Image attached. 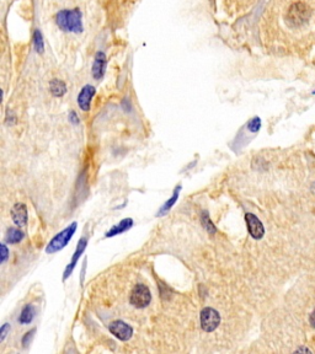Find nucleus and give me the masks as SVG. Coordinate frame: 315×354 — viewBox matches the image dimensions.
I'll return each instance as SVG.
<instances>
[{
  "label": "nucleus",
  "mask_w": 315,
  "mask_h": 354,
  "mask_svg": "<svg viewBox=\"0 0 315 354\" xmlns=\"http://www.w3.org/2000/svg\"><path fill=\"white\" fill-rule=\"evenodd\" d=\"M57 25L65 32H80L83 30L82 13L78 9L62 10L57 14Z\"/></svg>",
  "instance_id": "1"
},
{
  "label": "nucleus",
  "mask_w": 315,
  "mask_h": 354,
  "mask_svg": "<svg viewBox=\"0 0 315 354\" xmlns=\"http://www.w3.org/2000/svg\"><path fill=\"white\" fill-rule=\"evenodd\" d=\"M310 8L303 2H295L291 4L286 13V21L288 26L300 27L310 19Z\"/></svg>",
  "instance_id": "2"
},
{
  "label": "nucleus",
  "mask_w": 315,
  "mask_h": 354,
  "mask_svg": "<svg viewBox=\"0 0 315 354\" xmlns=\"http://www.w3.org/2000/svg\"><path fill=\"white\" fill-rule=\"evenodd\" d=\"M76 226H78V223H76V221H73V223L65 227L64 230L58 232V234L54 236L51 241H49L48 245H47L46 254H56V252L64 249L69 244V241L71 240L73 235L75 234Z\"/></svg>",
  "instance_id": "3"
},
{
  "label": "nucleus",
  "mask_w": 315,
  "mask_h": 354,
  "mask_svg": "<svg viewBox=\"0 0 315 354\" xmlns=\"http://www.w3.org/2000/svg\"><path fill=\"white\" fill-rule=\"evenodd\" d=\"M129 301L134 307L138 309H144L150 304L151 301V293L149 288L144 284H137L132 289Z\"/></svg>",
  "instance_id": "4"
},
{
  "label": "nucleus",
  "mask_w": 315,
  "mask_h": 354,
  "mask_svg": "<svg viewBox=\"0 0 315 354\" xmlns=\"http://www.w3.org/2000/svg\"><path fill=\"white\" fill-rule=\"evenodd\" d=\"M201 327L204 332H213L220 325V315L213 307H204L200 314Z\"/></svg>",
  "instance_id": "5"
},
{
  "label": "nucleus",
  "mask_w": 315,
  "mask_h": 354,
  "mask_svg": "<svg viewBox=\"0 0 315 354\" xmlns=\"http://www.w3.org/2000/svg\"><path fill=\"white\" fill-rule=\"evenodd\" d=\"M109 330L120 341H128L133 336V328L122 320L112 321L109 325Z\"/></svg>",
  "instance_id": "6"
},
{
  "label": "nucleus",
  "mask_w": 315,
  "mask_h": 354,
  "mask_svg": "<svg viewBox=\"0 0 315 354\" xmlns=\"http://www.w3.org/2000/svg\"><path fill=\"white\" fill-rule=\"evenodd\" d=\"M245 221H247L248 230L250 232V235L253 236V239L255 240H260L264 238L265 235V227L264 224L261 223V220L253 213L245 214Z\"/></svg>",
  "instance_id": "7"
},
{
  "label": "nucleus",
  "mask_w": 315,
  "mask_h": 354,
  "mask_svg": "<svg viewBox=\"0 0 315 354\" xmlns=\"http://www.w3.org/2000/svg\"><path fill=\"white\" fill-rule=\"evenodd\" d=\"M229 14H242L248 12L255 0H219Z\"/></svg>",
  "instance_id": "8"
},
{
  "label": "nucleus",
  "mask_w": 315,
  "mask_h": 354,
  "mask_svg": "<svg viewBox=\"0 0 315 354\" xmlns=\"http://www.w3.org/2000/svg\"><path fill=\"white\" fill-rule=\"evenodd\" d=\"M87 246H88V240H87V239H85V238L80 239L79 243H78V246H76L75 252H74V255H73V259H71L70 263H69V265L67 266V268H65L64 276H63V281H67L68 277H70V274L73 273L74 268H75L76 263H78V260L80 259V256L83 255V252L85 251Z\"/></svg>",
  "instance_id": "9"
},
{
  "label": "nucleus",
  "mask_w": 315,
  "mask_h": 354,
  "mask_svg": "<svg viewBox=\"0 0 315 354\" xmlns=\"http://www.w3.org/2000/svg\"><path fill=\"white\" fill-rule=\"evenodd\" d=\"M95 92V87L91 86V85H85V86L83 87L78 96V105L83 111H89L91 107V100H93Z\"/></svg>",
  "instance_id": "10"
},
{
  "label": "nucleus",
  "mask_w": 315,
  "mask_h": 354,
  "mask_svg": "<svg viewBox=\"0 0 315 354\" xmlns=\"http://www.w3.org/2000/svg\"><path fill=\"white\" fill-rule=\"evenodd\" d=\"M13 221L19 227H23L27 224V208L24 203H16L12 209Z\"/></svg>",
  "instance_id": "11"
},
{
  "label": "nucleus",
  "mask_w": 315,
  "mask_h": 354,
  "mask_svg": "<svg viewBox=\"0 0 315 354\" xmlns=\"http://www.w3.org/2000/svg\"><path fill=\"white\" fill-rule=\"evenodd\" d=\"M106 56H105L104 52H99L96 53L95 57V62H94L93 65V76L96 79V80H100L104 76L105 70H106Z\"/></svg>",
  "instance_id": "12"
},
{
  "label": "nucleus",
  "mask_w": 315,
  "mask_h": 354,
  "mask_svg": "<svg viewBox=\"0 0 315 354\" xmlns=\"http://www.w3.org/2000/svg\"><path fill=\"white\" fill-rule=\"evenodd\" d=\"M132 226H133V220H132L131 218L123 219V220H121L117 225L112 226V229L110 230V231L106 232V238H113V236L116 235L122 234V232L131 229Z\"/></svg>",
  "instance_id": "13"
},
{
  "label": "nucleus",
  "mask_w": 315,
  "mask_h": 354,
  "mask_svg": "<svg viewBox=\"0 0 315 354\" xmlns=\"http://www.w3.org/2000/svg\"><path fill=\"white\" fill-rule=\"evenodd\" d=\"M180 191H181V186H178L175 189H174V193H173V196L170 197L169 199H168L167 202L163 204V207L160 208L159 209V212H158V216H163V215H165L169 210L171 209V208L175 205V203L178 202V199H179V196H180Z\"/></svg>",
  "instance_id": "14"
},
{
  "label": "nucleus",
  "mask_w": 315,
  "mask_h": 354,
  "mask_svg": "<svg viewBox=\"0 0 315 354\" xmlns=\"http://www.w3.org/2000/svg\"><path fill=\"white\" fill-rule=\"evenodd\" d=\"M35 317V307L31 304H27L26 306L21 310L20 317H19V322L21 325H29V323L32 322Z\"/></svg>",
  "instance_id": "15"
},
{
  "label": "nucleus",
  "mask_w": 315,
  "mask_h": 354,
  "mask_svg": "<svg viewBox=\"0 0 315 354\" xmlns=\"http://www.w3.org/2000/svg\"><path fill=\"white\" fill-rule=\"evenodd\" d=\"M25 234L21 231L20 229H15V227H10L7 231V240L8 244H19L20 241H23Z\"/></svg>",
  "instance_id": "16"
},
{
  "label": "nucleus",
  "mask_w": 315,
  "mask_h": 354,
  "mask_svg": "<svg viewBox=\"0 0 315 354\" xmlns=\"http://www.w3.org/2000/svg\"><path fill=\"white\" fill-rule=\"evenodd\" d=\"M65 91H67V86H65V84L62 80L54 79V80L51 81L52 95L56 96V97H62L65 94Z\"/></svg>",
  "instance_id": "17"
},
{
  "label": "nucleus",
  "mask_w": 315,
  "mask_h": 354,
  "mask_svg": "<svg viewBox=\"0 0 315 354\" xmlns=\"http://www.w3.org/2000/svg\"><path fill=\"white\" fill-rule=\"evenodd\" d=\"M201 221H202V225L204 229L209 232V234H215L217 232V227L214 226V224L212 223L211 218H209L208 213L206 210H203L202 215H201Z\"/></svg>",
  "instance_id": "18"
},
{
  "label": "nucleus",
  "mask_w": 315,
  "mask_h": 354,
  "mask_svg": "<svg viewBox=\"0 0 315 354\" xmlns=\"http://www.w3.org/2000/svg\"><path fill=\"white\" fill-rule=\"evenodd\" d=\"M34 40H35V47H36V51H37L38 53H42V52H43V41H42V35H41V32L38 31V30H36V31H35Z\"/></svg>",
  "instance_id": "19"
},
{
  "label": "nucleus",
  "mask_w": 315,
  "mask_h": 354,
  "mask_svg": "<svg viewBox=\"0 0 315 354\" xmlns=\"http://www.w3.org/2000/svg\"><path fill=\"white\" fill-rule=\"evenodd\" d=\"M261 128V120L259 117H254L253 120L248 122V130L253 133H256Z\"/></svg>",
  "instance_id": "20"
},
{
  "label": "nucleus",
  "mask_w": 315,
  "mask_h": 354,
  "mask_svg": "<svg viewBox=\"0 0 315 354\" xmlns=\"http://www.w3.org/2000/svg\"><path fill=\"white\" fill-rule=\"evenodd\" d=\"M35 332H36V328H32L31 331H29L26 334H25L24 338H23V344H24V347H27V345L30 344V342H31L32 338H34Z\"/></svg>",
  "instance_id": "21"
},
{
  "label": "nucleus",
  "mask_w": 315,
  "mask_h": 354,
  "mask_svg": "<svg viewBox=\"0 0 315 354\" xmlns=\"http://www.w3.org/2000/svg\"><path fill=\"white\" fill-rule=\"evenodd\" d=\"M10 323H4V325L2 326V328H0V342H4L5 337H7L8 332H10Z\"/></svg>",
  "instance_id": "22"
},
{
  "label": "nucleus",
  "mask_w": 315,
  "mask_h": 354,
  "mask_svg": "<svg viewBox=\"0 0 315 354\" xmlns=\"http://www.w3.org/2000/svg\"><path fill=\"white\" fill-rule=\"evenodd\" d=\"M0 251H2V255H0V256H2V259H0V262L5 263V261H7L8 257H9V250H8L5 244H3V245L0 246Z\"/></svg>",
  "instance_id": "23"
},
{
  "label": "nucleus",
  "mask_w": 315,
  "mask_h": 354,
  "mask_svg": "<svg viewBox=\"0 0 315 354\" xmlns=\"http://www.w3.org/2000/svg\"><path fill=\"white\" fill-rule=\"evenodd\" d=\"M70 121L74 123V125H78L79 123V120H78V117H76L75 112H71L70 113Z\"/></svg>",
  "instance_id": "24"
},
{
  "label": "nucleus",
  "mask_w": 315,
  "mask_h": 354,
  "mask_svg": "<svg viewBox=\"0 0 315 354\" xmlns=\"http://www.w3.org/2000/svg\"><path fill=\"white\" fill-rule=\"evenodd\" d=\"M309 321H310V325L315 328V310L310 314V317H309Z\"/></svg>",
  "instance_id": "25"
}]
</instances>
